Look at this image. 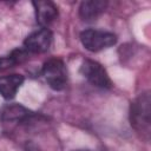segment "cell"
<instances>
[{
	"mask_svg": "<svg viewBox=\"0 0 151 151\" xmlns=\"http://www.w3.org/2000/svg\"><path fill=\"white\" fill-rule=\"evenodd\" d=\"M80 72L93 86L100 88H110L112 86L106 70L94 60H84L80 66Z\"/></svg>",
	"mask_w": 151,
	"mask_h": 151,
	"instance_id": "4",
	"label": "cell"
},
{
	"mask_svg": "<svg viewBox=\"0 0 151 151\" xmlns=\"http://www.w3.org/2000/svg\"><path fill=\"white\" fill-rule=\"evenodd\" d=\"M33 6L35 9L37 22L41 28H47V26L58 17V9L51 1H34Z\"/></svg>",
	"mask_w": 151,
	"mask_h": 151,
	"instance_id": "6",
	"label": "cell"
},
{
	"mask_svg": "<svg viewBox=\"0 0 151 151\" xmlns=\"http://www.w3.org/2000/svg\"><path fill=\"white\" fill-rule=\"evenodd\" d=\"M107 2L103 0H88L81 2L79 7V15L85 21L96 20L106 8Z\"/></svg>",
	"mask_w": 151,
	"mask_h": 151,
	"instance_id": "7",
	"label": "cell"
},
{
	"mask_svg": "<svg viewBox=\"0 0 151 151\" xmlns=\"http://www.w3.org/2000/svg\"><path fill=\"white\" fill-rule=\"evenodd\" d=\"M80 41L86 50L91 52H98L114 45L117 41V37L111 32L90 28L81 32Z\"/></svg>",
	"mask_w": 151,
	"mask_h": 151,
	"instance_id": "2",
	"label": "cell"
},
{
	"mask_svg": "<svg viewBox=\"0 0 151 151\" xmlns=\"http://www.w3.org/2000/svg\"><path fill=\"white\" fill-rule=\"evenodd\" d=\"M130 122L136 132L147 140L151 131V98L149 91L139 94L131 104Z\"/></svg>",
	"mask_w": 151,
	"mask_h": 151,
	"instance_id": "1",
	"label": "cell"
},
{
	"mask_svg": "<svg viewBox=\"0 0 151 151\" xmlns=\"http://www.w3.org/2000/svg\"><path fill=\"white\" fill-rule=\"evenodd\" d=\"M42 74L53 90H63L67 83V70L63 60L52 58L42 66Z\"/></svg>",
	"mask_w": 151,
	"mask_h": 151,
	"instance_id": "3",
	"label": "cell"
},
{
	"mask_svg": "<svg viewBox=\"0 0 151 151\" xmlns=\"http://www.w3.org/2000/svg\"><path fill=\"white\" fill-rule=\"evenodd\" d=\"M22 83L24 77L21 74H8L0 77V94L6 99L13 98Z\"/></svg>",
	"mask_w": 151,
	"mask_h": 151,
	"instance_id": "8",
	"label": "cell"
},
{
	"mask_svg": "<svg viewBox=\"0 0 151 151\" xmlns=\"http://www.w3.org/2000/svg\"><path fill=\"white\" fill-rule=\"evenodd\" d=\"M27 54H28V52L25 48L14 50L9 55L0 58V70H6L9 67H13L17 64L22 63L27 58Z\"/></svg>",
	"mask_w": 151,
	"mask_h": 151,
	"instance_id": "10",
	"label": "cell"
},
{
	"mask_svg": "<svg viewBox=\"0 0 151 151\" xmlns=\"http://www.w3.org/2000/svg\"><path fill=\"white\" fill-rule=\"evenodd\" d=\"M32 116V113L25 109L21 105H11L7 106L2 113H1V118L2 120H7V122H18V120H25L27 118H29Z\"/></svg>",
	"mask_w": 151,
	"mask_h": 151,
	"instance_id": "9",
	"label": "cell"
},
{
	"mask_svg": "<svg viewBox=\"0 0 151 151\" xmlns=\"http://www.w3.org/2000/svg\"><path fill=\"white\" fill-rule=\"evenodd\" d=\"M77 151H92V150H77Z\"/></svg>",
	"mask_w": 151,
	"mask_h": 151,
	"instance_id": "11",
	"label": "cell"
},
{
	"mask_svg": "<svg viewBox=\"0 0 151 151\" xmlns=\"http://www.w3.org/2000/svg\"><path fill=\"white\" fill-rule=\"evenodd\" d=\"M52 42V33L48 28H40L32 32L24 41V48L28 53H42L48 50Z\"/></svg>",
	"mask_w": 151,
	"mask_h": 151,
	"instance_id": "5",
	"label": "cell"
}]
</instances>
